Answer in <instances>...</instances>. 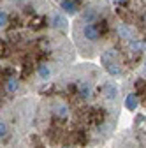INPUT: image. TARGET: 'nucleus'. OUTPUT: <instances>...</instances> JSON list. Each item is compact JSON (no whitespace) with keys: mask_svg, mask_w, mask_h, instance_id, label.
<instances>
[{"mask_svg":"<svg viewBox=\"0 0 146 148\" xmlns=\"http://www.w3.org/2000/svg\"><path fill=\"white\" fill-rule=\"evenodd\" d=\"M120 97L104 69L70 65L41 88L32 123L48 148H95L115 132Z\"/></svg>","mask_w":146,"mask_h":148,"instance_id":"obj_1","label":"nucleus"},{"mask_svg":"<svg viewBox=\"0 0 146 148\" xmlns=\"http://www.w3.org/2000/svg\"><path fill=\"white\" fill-rule=\"evenodd\" d=\"M2 95L37 90L74 60L67 18L49 0H2Z\"/></svg>","mask_w":146,"mask_h":148,"instance_id":"obj_2","label":"nucleus"},{"mask_svg":"<svg viewBox=\"0 0 146 148\" xmlns=\"http://www.w3.org/2000/svg\"><path fill=\"white\" fill-rule=\"evenodd\" d=\"M113 9V39L100 65L111 78H125L146 60V0H109Z\"/></svg>","mask_w":146,"mask_h":148,"instance_id":"obj_3","label":"nucleus"},{"mask_svg":"<svg viewBox=\"0 0 146 148\" xmlns=\"http://www.w3.org/2000/svg\"><path fill=\"white\" fill-rule=\"evenodd\" d=\"M113 39V9L109 0H93L76 18L72 42L85 58L100 57Z\"/></svg>","mask_w":146,"mask_h":148,"instance_id":"obj_4","label":"nucleus"},{"mask_svg":"<svg viewBox=\"0 0 146 148\" xmlns=\"http://www.w3.org/2000/svg\"><path fill=\"white\" fill-rule=\"evenodd\" d=\"M113 148H146V123L141 125L139 118L136 127L125 131L123 134L118 136V139L115 141Z\"/></svg>","mask_w":146,"mask_h":148,"instance_id":"obj_5","label":"nucleus"},{"mask_svg":"<svg viewBox=\"0 0 146 148\" xmlns=\"http://www.w3.org/2000/svg\"><path fill=\"white\" fill-rule=\"evenodd\" d=\"M130 79H132V88L127 92L134 94L139 101V106H143V109L146 111V60L139 65V69L132 72Z\"/></svg>","mask_w":146,"mask_h":148,"instance_id":"obj_6","label":"nucleus"},{"mask_svg":"<svg viewBox=\"0 0 146 148\" xmlns=\"http://www.w3.org/2000/svg\"><path fill=\"white\" fill-rule=\"evenodd\" d=\"M49 2H53L65 16H78L93 0H49Z\"/></svg>","mask_w":146,"mask_h":148,"instance_id":"obj_7","label":"nucleus"}]
</instances>
